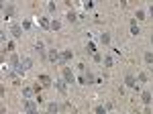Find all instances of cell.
<instances>
[{
  "instance_id": "6da1fadb",
  "label": "cell",
  "mask_w": 153,
  "mask_h": 114,
  "mask_svg": "<svg viewBox=\"0 0 153 114\" xmlns=\"http://www.w3.org/2000/svg\"><path fill=\"white\" fill-rule=\"evenodd\" d=\"M12 14H14V6H12V4L2 6V16H4V18H12Z\"/></svg>"
},
{
  "instance_id": "7a4b0ae2",
  "label": "cell",
  "mask_w": 153,
  "mask_h": 114,
  "mask_svg": "<svg viewBox=\"0 0 153 114\" xmlns=\"http://www.w3.org/2000/svg\"><path fill=\"white\" fill-rule=\"evenodd\" d=\"M10 33H12L14 39H21L23 37V27H21V25H12V27H10Z\"/></svg>"
},
{
  "instance_id": "3957f363",
  "label": "cell",
  "mask_w": 153,
  "mask_h": 114,
  "mask_svg": "<svg viewBox=\"0 0 153 114\" xmlns=\"http://www.w3.org/2000/svg\"><path fill=\"white\" fill-rule=\"evenodd\" d=\"M61 76H63V79H65L68 84H72V81H74V74H72V69H70V67H63V69H61Z\"/></svg>"
},
{
  "instance_id": "277c9868",
  "label": "cell",
  "mask_w": 153,
  "mask_h": 114,
  "mask_svg": "<svg viewBox=\"0 0 153 114\" xmlns=\"http://www.w3.org/2000/svg\"><path fill=\"white\" fill-rule=\"evenodd\" d=\"M49 59H51L53 63H55V61L63 63V59H61V53H59V51H55V49H51V51H49Z\"/></svg>"
},
{
  "instance_id": "5b68a950",
  "label": "cell",
  "mask_w": 153,
  "mask_h": 114,
  "mask_svg": "<svg viewBox=\"0 0 153 114\" xmlns=\"http://www.w3.org/2000/svg\"><path fill=\"white\" fill-rule=\"evenodd\" d=\"M55 88H57L61 94H65V92H68V81H65V79H55Z\"/></svg>"
},
{
  "instance_id": "8992f818",
  "label": "cell",
  "mask_w": 153,
  "mask_h": 114,
  "mask_svg": "<svg viewBox=\"0 0 153 114\" xmlns=\"http://www.w3.org/2000/svg\"><path fill=\"white\" fill-rule=\"evenodd\" d=\"M125 84H127L129 88H135V90H137V79H135V76H131V74H129V76L125 77Z\"/></svg>"
},
{
  "instance_id": "52a82bcc",
  "label": "cell",
  "mask_w": 153,
  "mask_h": 114,
  "mask_svg": "<svg viewBox=\"0 0 153 114\" xmlns=\"http://www.w3.org/2000/svg\"><path fill=\"white\" fill-rule=\"evenodd\" d=\"M37 81H41V86H51V81H53V79H51V77L47 76V74H41Z\"/></svg>"
},
{
  "instance_id": "ba28073f",
  "label": "cell",
  "mask_w": 153,
  "mask_h": 114,
  "mask_svg": "<svg viewBox=\"0 0 153 114\" xmlns=\"http://www.w3.org/2000/svg\"><path fill=\"white\" fill-rule=\"evenodd\" d=\"M23 108H25L27 112H33V110H37V108H35V102H33V100H25V102H23Z\"/></svg>"
},
{
  "instance_id": "9c48e42d",
  "label": "cell",
  "mask_w": 153,
  "mask_h": 114,
  "mask_svg": "<svg viewBox=\"0 0 153 114\" xmlns=\"http://www.w3.org/2000/svg\"><path fill=\"white\" fill-rule=\"evenodd\" d=\"M141 100H143V104H147V106H149V104H151V100H153V94H151V92H143V94H141Z\"/></svg>"
},
{
  "instance_id": "30bf717a",
  "label": "cell",
  "mask_w": 153,
  "mask_h": 114,
  "mask_svg": "<svg viewBox=\"0 0 153 114\" xmlns=\"http://www.w3.org/2000/svg\"><path fill=\"white\" fill-rule=\"evenodd\" d=\"M21 67H23V69L27 72V69H31V67H33V61H31L29 57H25V59L21 61Z\"/></svg>"
},
{
  "instance_id": "8fae6325",
  "label": "cell",
  "mask_w": 153,
  "mask_h": 114,
  "mask_svg": "<svg viewBox=\"0 0 153 114\" xmlns=\"http://www.w3.org/2000/svg\"><path fill=\"white\" fill-rule=\"evenodd\" d=\"M59 110V106L55 104V102H51V104H47V114H57Z\"/></svg>"
},
{
  "instance_id": "7c38bea8",
  "label": "cell",
  "mask_w": 153,
  "mask_h": 114,
  "mask_svg": "<svg viewBox=\"0 0 153 114\" xmlns=\"http://www.w3.org/2000/svg\"><path fill=\"white\" fill-rule=\"evenodd\" d=\"M139 33H141V31H139V27H137V21H131V35L137 37Z\"/></svg>"
},
{
  "instance_id": "4fadbf2b",
  "label": "cell",
  "mask_w": 153,
  "mask_h": 114,
  "mask_svg": "<svg viewBox=\"0 0 153 114\" xmlns=\"http://www.w3.org/2000/svg\"><path fill=\"white\" fill-rule=\"evenodd\" d=\"M39 23H41V27H43V29H51V23H49V18L41 16V18H39Z\"/></svg>"
},
{
  "instance_id": "5bb4252c",
  "label": "cell",
  "mask_w": 153,
  "mask_h": 114,
  "mask_svg": "<svg viewBox=\"0 0 153 114\" xmlns=\"http://www.w3.org/2000/svg\"><path fill=\"white\" fill-rule=\"evenodd\" d=\"M72 55H74V53H72L70 49H65V51H61V59H63V61H70V59H72Z\"/></svg>"
},
{
  "instance_id": "9a60e30c",
  "label": "cell",
  "mask_w": 153,
  "mask_h": 114,
  "mask_svg": "<svg viewBox=\"0 0 153 114\" xmlns=\"http://www.w3.org/2000/svg\"><path fill=\"white\" fill-rule=\"evenodd\" d=\"M65 18H68L70 23H76V21H78V14H76V12H74V10H70V12L65 14Z\"/></svg>"
},
{
  "instance_id": "2e32d148",
  "label": "cell",
  "mask_w": 153,
  "mask_h": 114,
  "mask_svg": "<svg viewBox=\"0 0 153 114\" xmlns=\"http://www.w3.org/2000/svg\"><path fill=\"white\" fill-rule=\"evenodd\" d=\"M84 77H86V84H96V77L92 76L90 72H86V74H84Z\"/></svg>"
},
{
  "instance_id": "e0dca14e",
  "label": "cell",
  "mask_w": 153,
  "mask_h": 114,
  "mask_svg": "<svg viewBox=\"0 0 153 114\" xmlns=\"http://www.w3.org/2000/svg\"><path fill=\"white\" fill-rule=\"evenodd\" d=\"M100 41H102L104 45H108V43H110V35H108V33H102V35H100Z\"/></svg>"
},
{
  "instance_id": "ac0fdd59",
  "label": "cell",
  "mask_w": 153,
  "mask_h": 114,
  "mask_svg": "<svg viewBox=\"0 0 153 114\" xmlns=\"http://www.w3.org/2000/svg\"><path fill=\"white\" fill-rule=\"evenodd\" d=\"M23 96L25 98H33V90L31 88H23Z\"/></svg>"
},
{
  "instance_id": "d6986e66",
  "label": "cell",
  "mask_w": 153,
  "mask_h": 114,
  "mask_svg": "<svg viewBox=\"0 0 153 114\" xmlns=\"http://www.w3.org/2000/svg\"><path fill=\"white\" fill-rule=\"evenodd\" d=\"M51 29H53V31H59V29H61V23H59V21H51Z\"/></svg>"
},
{
  "instance_id": "ffe728a7",
  "label": "cell",
  "mask_w": 153,
  "mask_h": 114,
  "mask_svg": "<svg viewBox=\"0 0 153 114\" xmlns=\"http://www.w3.org/2000/svg\"><path fill=\"white\" fill-rule=\"evenodd\" d=\"M104 65H106V67H112V57H110V55L104 57Z\"/></svg>"
},
{
  "instance_id": "44dd1931",
  "label": "cell",
  "mask_w": 153,
  "mask_h": 114,
  "mask_svg": "<svg viewBox=\"0 0 153 114\" xmlns=\"http://www.w3.org/2000/svg\"><path fill=\"white\" fill-rule=\"evenodd\" d=\"M145 61H147V63H153V53H149V51L145 53Z\"/></svg>"
},
{
  "instance_id": "7402d4cb",
  "label": "cell",
  "mask_w": 153,
  "mask_h": 114,
  "mask_svg": "<svg viewBox=\"0 0 153 114\" xmlns=\"http://www.w3.org/2000/svg\"><path fill=\"white\" fill-rule=\"evenodd\" d=\"M94 112H96V114H106V108H104V106H96Z\"/></svg>"
},
{
  "instance_id": "603a6c76",
  "label": "cell",
  "mask_w": 153,
  "mask_h": 114,
  "mask_svg": "<svg viewBox=\"0 0 153 114\" xmlns=\"http://www.w3.org/2000/svg\"><path fill=\"white\" fill-rule=\"evenodd\" d=\"M135 16H137V21H143V18H145V12H143V10H137Z\"/></svg>"
},
{
  "instance_id": "cb8c5ba5",
  "label": "cell",
  "mask_w": 153,
  "mask_h": 114,
  "mask_svg": "<svg viewBox=\"0 0 153 114\" xmlns=\"http://www.w3.org/2000/svg\"><path fill=\"white\" fill-rule=\"evenodd\" d=\"M86 49H88V51H90V53H92V55H94V53H96V47H94V43H88V47H86Z\"/></svg>"
},
{
  "instance_id": "d4e9b609",
  "label": "cell",
  "mask_w": 153,
  "mask_h": 114,
  "mask_svg": "<svg viewBox=\"0 0 153 114\" xmlns=\"http://www.w3.org/2000/svg\"><path fill=\"white\" fill-rule=\"evenodd\" d=\"M139 81H147V74H139Z\"/></svg>"
},
{
  "instance_id": "484cf974",
  "label": "cell",
  "mask_w": 153,
  "mask_h": 114,
  "mask_svg": "<svg viewBox=\"0 0 153 114\" xmlns=\"http://www.w3.org/2000/svg\"><path fill=\"white\" fill-rule=\"evenodd\" d=\"M47 8H49V10L53 12V10H55V2H49V4H47Z\"/></svg>"
},
{
  "instance_id": "4316f807",
  "label": "cell",
  "mask_w": 153,
  "mask_h": 114,
  "mask_svg": "<svg viewBox=\"0 0 153 114\" xmlns=\"http://www.w3.org/2000/svg\"><path fill=\"white\" fill-rule=\"evenodd\" d=\"M23 29H31V21H25L23 23Z\"/></svg>"
},
{
  "instance_id": "83f0119b",
  "label": "cell",
  "mask_w": 153,
  "mask_h": 114,
  "mask_svg": "<svg viewBox=\"0 0 153 114\" xmlns=\"http://www.w3.org/2000/svg\"><path fill=\"white\" fill-rule=\"evenodd\" d=\"M149 14H151V16H153V4H151V6H149Z\"/></svg>"
},
{
  "instance_id": "f1b7e54d",
  "label": "cell",
  "mask_w": 153,
  "mask_h": 114,
  "mask_svg": "<svg viewBox=\"0 0 153 114\" xmlns=\"http://www.w3.org/2000/svg\"><path fill=\"white\" fill-rule=\"evenodd\" d=\"M27 114H39V112H37V110H33V112H27Z\"/></svg>"
},
{
  "instance_id": "f546056e",
  "label": "cell",
  "mask_w": 153,
  "mask_h": 114,
  "mask_svg": "<svg viewBox=\"0 0 153 114\" xmlns=\"http://www.w3.org/2000/svg\"><path fill=\"white\" fill-rule=\"evenodd\" d=\"M151 43H153V35H151Z\"/></svg>"
}]
</instances>
